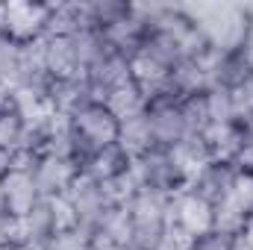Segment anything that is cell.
Instances as JSON below:
<instances>
[{
	"label": "cell",
	"instance_id": "6da1fadb",
	"mask_svg": "<svg viewBox=\"0 0 253 250\" xmlns=\"http://www.w3.org/2000/svg\"><path fill=\"white\" fill-rule=\"evenodd\" d=\"M215 50H239L253 39V3H186Z\"/></svg>",
	"mask_w": 253,
	"mask_h": 250
},
{
	"label": "cell",
	"instance_id": "7a4b0ae2",
	"mask_svg": "<svg viewBox=\"0 0 253 250\" xmlns=\"http://www.w3.org/2000/svg\"><path fill=\"white\" fill-rule=\"evenodd\" d=\"M132 177H135V186L174 197L183 188H189L191 168L177 156L174 147H153L144 156L132 159Z\"/></svg>",
	"mask_w": 253,
	"mask_h": 250
},
{
	"label": "cell",
	"instance_id": "3957f363",
	"mask_svg": "<svg viewBox=\"0 0 253 250\" xmlns=\"http://www.w3.org/2000/svg\"><path fill=\"white\" fill-rule=\"evenodd\" d=\"M71 132H74V144H77V162H83L91 150L103 147V144H115L118 141V126L121 118L103 103V100H88L83 109H77L71 118H65Z\"/></svg>",
	"mask_w": 253,
	"mask_h": 250
},
{
	"label": "cell",
	"instance_id": "277c9868",
	"mask_svg": "<svg viewBox=\"0 0 253 250\" xmlns=\"http://www.w3.org/2000/svg\"><path fill=\"white\" fill-rule=\"evenodd\" d=\"M65 203H68V209H71L74 227H80V230H85V233L97 230L100 221L106 218V212H109L112 206H118V203L109 197V188L100 186V183H94V180H85V177H80L77 186L65 194Z\"/></svg>",
	"mask_w": 253,
	"mask_h": 250
},
{
	"label": "cell",
	"instance_id": "5b68a950",
	"mask_svg": "<svg viewBox=\"0 0 253 250\" xmlns=\"http://www.w3.org/2000/svg\"><path fill=\"white\" fill-rule=\"evenodd\" d=\"M62 227H74L71 221V209L65 203V197H42L24 218H21V236L27 245H44L50 242Z\"/></svg>",
	"mask_w": 253,
	"mask_h": 250
},
{
	"label": "cell",
	"instance_id": "8992f818",
	"mask_svg": "<svg viewBox=\"0 0 253 250\" xmlns=\"http://www.w3.org/2000/svg\"><path fill=\"white\" fill-rule=\"evenodd\" d=\"M80 162L68 159V156H56V153H42L33 165V180L42 191V197H65L80 180Z\"/></svg>",
	"mask_w": 253,
	"mask_h": 250
},
{
	"label": "cell",
	"instance_id": "52a82bcc",
	"mask_svg": "<svg viewBox=\"0 0 253 250\" xmlns=\"http://www.w3.org/2000/svg\"><path fill=\"white\" fill-rule=\"evenodd\" d=\"M236 174H239V165H236V162L212 156L209 162H203V165L191 174L189 188L194 194H200L203 200H209L212 206H218V203H224V200L233 197Z\"/></svg>",
	"mask_w": 253,
	"mask_h": 250
},
{
	"label": "cell",
	"instance_id": "ba28073f",
	"mask_svg": "<svg viewBox=\"0 0 253 250\" xmlns=\"http://www.w3.org/2000/svg\"><path fill=\"white\" fill-rule=\"evenodd\" d=\"M212 224H215V206L203 200L200 194H194L191 188H183L180 194L171 197V227L183 239H191L209 230Z\"/></svg>",
	"mask_w": 253,
	"mask_h": 250
},
{
	"label": "cell",
	"instance_id": "9c48e42d",
	"mask_svg": "<svg viewBox=\"0 0 253 250\" xmlns=\"http://www.w3.org/2000/svg\"><path fill=\"white\" fill-rule=\"evenodd\" d=\"M85 80H88V88L94 94V100H106L115 88L126 85L129 80H135V71H132V59L118 53V50H109L97 65H91L88 71H83Z\"/></svg>",
	"mask_w": 253,
	"mask_h": 250
},
{
	"label": "cell",
	"instance_id": "30bf717a",
	"mask_svg": "<svg viewBox=\"0 0 253 250\" xmlns=\"http://www.w3.org/2000/svg\"><path fill=\"white\" fill-rule=\"evenodd\" d=\"M129 171H132V159L118 147V141L91 150V153L80 162V174H83L85 180L100 183V186H112V183H118V180L126 177Z\"/></svg>",
	"mask_w": 253,
	"mask_h": 250
},
{
	"label": "cell",
	"instance_id": "8fae6325",
	"mask_svg": "<svg viewBox=\"0 0 253 250\" xmlns=\"http://www.w3.org/2000/svg\"><path fill=\"white\" fill-rule=\"evenodd\" d=\"M42 200V191L33 180V171L27 168H15L3 183H0V209L9 218H24L36 203Z\"/></svg>",
	"mask_w": 253,
	"mask_h": 250
},
{
	"label": "cell",
	"instance_id": "7c38bea8",
	"mask_svg": "<svg viewBox=\"0 0 253 250\" xmlns=\"http://www.w3.org/2000/svg\"><path fill=\"white\" fill-rule=\"evenodd\" d=\"M88 100H94L85 74H74L65 80H53V91H50V112L59 118H71L77 109H83Z\"/></svg>",
	"mask_w": 253,
	"mask_h": 250
},
{
	"label": "cell",
	"instance_id": "4fadbf2b",
	"mask_svg": "<svg viewBox=\"0 0 253 250\" xmlns=\"http://www.w3.org/2000/svg\"><path fill=\"white\" fill-rule=\"evenodd\" d=\"M253 77V65L248 59V50L239 47V50H218L215 65H212V85H224L230 91L242 88L248 80Z\"/></svg>",
	"mask_w": 253,
	"mask_h": 250
},
{
	"label": "cell",
	"instance_id": "5bb4252c",
	"mask_svg": "<svg viewBox=\"0 0 253 250\" xmlns=\"http://www.w3.org/2000/svg\"><path fill=\"white\" fill-rule=\"evenodd\" d=\"M118 147L124 150L129 159H138V156H144L147 150L159 147L156 138H153V129H150V121H147L144 109L135 112V115L121 118V126H118Z\"/></svg>",
	"mask_w": 253,
	"mask_h": 250
},
{
	"label": "cell",
	"instance_id": "9a60e30c",
	"mask_svg": "<svg viewBox=\"0 0 253 250\" xmlns=\"http://www.w3.org/2000/svg\"><path fill=\"white\" fill-rule=\"evenodd\" d=\"M42 62H44V71L53 80H65V77L83 74L77 68V56H74V47H71V36H44L42 39Z\"/></svg>",
	"mask_w": 253,
	"mask_h": 250
},
{
	"label": "cell",
	"instance_id": "2e32d148",
	"mask_svg": "<svg viewBox=\"0 0 253 250\" xmlns=\"http://www.w3.org/2000/svg\"><path fill=\"white\" fill-rule=\"evenodd\" d=\"M88 27L85 15V0H71V3H47L44 15V36H74L77 30Z\"/></svg>",
	"mask_w": 253,
	"mask_h": 250
},
{
	"label": "cell",
	"instance_id": "e0dca14e",
	"mask_svg": "<svg viewBox=\"0 0 253 250\" xmlns=\"http://www.w3.org/2000/svg\"><path fill=\"white\" fill-rule=\"evenodd\" d=\"M71 47H74V56H77V68L80 71H88L91 65H97L112 47L106 42V36L97 30V27H83L71 36Z\"/></svg>",
	"mask_w": 253,
	"mask_h": 250
},
{
	"label": "cell",
	"instance_id": "ac0fdd59",
	"mask_svg": "<svg viewBox=\"0 0 253 250\" xmlns=\"http://www.w3.org/2000/svg\"><path fill=\"white\" fill-rule=\"evenodd\" d=\"M27 121H30V115L21 109L15 94L6 91V97L0 103V147L18 150L21 141H24V132H27Z\"/></svg>",
	"mask_w": 253,
	"mask_h": 250
},
{
	"label": "cell",
	"instance_id": "d6986e66",
	"mask_svg": "<svg viewBox=\"0 0 253 250\" xmlns=\"http://www.w3.org/2000/svg\"><path fill=\"white\" fill-rule=\"evenodd\" d=\"M129 12H132V0H85L88 27H97V30L115 27Z\"/></svg>",
	"mask_w": 253,
	"mask_h": 250
},
{
	"label": "cell",
	"instance_id": "ffe728a7",
	"mask_svg": "<svg viewBox=\"0 0 253 250\" xmlns=\"http://www.w3.org/2000/svg\"><path fill=\"white\" fill-rule=\"evenodd\" d=\"M103 103H106L118 118H126V115H135V112L144 109V103H147V91H144V85H141L138 80H129L126 85L115 88Z\"/></svg>",
	"mask_w": 253,
	"mask_h": 250
},
{
	"label": "cell",
	"instance_id": "44dd1931",
	"mask_svg": "<svg viewBox=\"0 0 253 250\" xmlns=\"http://www.w3.org/2000/svg\"><path fill=\"white\" fill-rule=\"evenodd\" d=\"M18 74H21V39H15L9 30L0 27V83L12 88Z\"/></svg>",
	"mask_w": 253,
	"mask_h": 250
},
{
	"label": "cell",
	"instance_id": "7402d4cb",
	"mask_svg": "<svg viewBox=\"0 0 253 250\" xmlns=\"http://www.w3.org/2000/svg\"><path fill=\"white\" fill-rule=\"evenodd\" d=\"M180 115L186 121L189 132H206L212 126L209 118V106H206V88L203 91H191L186 97H180Z\"/></svg>",
	"mask_w": 253,
	"mask_h": 250
},
{
	"label": "cell",
	"instance_id": "603a6c76",
	"mask_svg": "<svg viewBox=\"0 0 253 250\" xmlns=\"http://www.w3.org/2000/svg\"><path fill=\"white\" fill-rule=\"evenodd\" d=\"M206 106H209L212 126L236 121V94H233L230 88H224V85H209V88H206Z\"/></svg>",
	"mask_w": 253,
	"mask_h": 250
},
{
	"label": "cell",
	"instance_id": "cb8c5ba5",
	"mask_svg": "<svg viewBox=\"0 0 253 250\" xmlns=\"http://www.w3.org/2000/svg\"><path fill=\"white\" fill-rule=\"evenodd\" d=\"M212 227L221 230V233H227V236H239V233L251 230V221H248L245 209L230 197V200H224V203L215 206V224Z\"/></svg>",
	"mask_w": 253,
	"mask_h": 250
},
{
	"label": "cell",
	"instance_id": "d4e9b609",
	"mask_svg": "<svg viewBox=\"0 0 253 250\" xmlns=\"http://www.w3.org/2000/svg\"><path fill=\"white\" fill-rule=\"evenodd\" d=\"M85 239L88 233L80 227H62L50 242L39 245V250H85Z\"/></svg>",
	"mask_w": 253,
	"mask_h": 250
},
{
	"label": "cell",
	"instance_id": "484cf974",
	"mask_svg": "<svg viewBox=\"0 0 253 250\" xmlns=\"http://www.w3.org/2000/svg\"><path fill=\"white\" fill-rule=\"evenodd\" d=\"M186 250H233V236L209 227V230L191 236L189 242H186Z\"/></svg>",
	"mask_w": 253,
	"mask_h": 250
},
{
	"label": "cell",
	"instance_id": "4316f807",
	"mask_svg": "<svg viewBox=\"0 0 253 250\" xmlns=\"http://www.w3.org/2000/svg\"><path fill=\"white\" fill-rule=\"evenodd\" d=\"M233 200L245 209V215H248V221H251V209H253V171L251 168H242V165H239L236 186H233Z\"/></svg>",
	"mask_w": 253,
	"mask_h": 250
},
{
	"label": "cell",
	"instance_id": "83f0119b",
	"mask_svg": "<svg viewBox=\"0 0 253 250\" xmlns=\"http://www.w3.org/2000/svg\"><path fill=\"white\" fill-rule=\"evenodd\" d=\"M236 94V118H245V121H253V77L233 91Z\"/></svg>",
	"mask_w": 253,
	"mask_h": 250
},
{
	"label": "cell",
	"instance_id": "f1b7e54d",
	"mask_svg": "<svg viewBox=\"0 0 253 250\" xmlns=\"http://www.w3.org/2000/svg\"><path fill=\"white\" fill-rule=\"evenodd\" d=\"M85 250H126L115 236L103 233V230H91L88 239H85Z\"/></svg>",
	"mask_w": 253,
	"mask_h": 250
},
{
	"label": "cell",
	"instance_id": "f546056e",
	"mask_svg": "<svg viewBox=\"0 0 253 250\" xmlns=\"http://www.w3.org/2000/svg\"><path fill=\"white\" fill-rule=\"evenodd\" d=\"M15 171V150L12 147H0V183Z\"/></svg>",
	"mask_w": 253,
	"mask_h": 250
},
{
	"label": "cell",
	"instance_id": "4dcf8cb0",
	"mask_svg": "<svg viewBox=\"0 0 253 250\" xmlns=\"http://www.w3.org/2000/svg\"><path fill=\"white\" fill-rule=\"evenodd\" d=\"M239 165H242V168H251V171H253V138H251V144H248V150L242 153Z\"/></svg>",
	"mask_w": 253,
	"mask_h": 250
},
{
	"label": "cell",
	"instance_id": "1f68e13d",
	"mask_svg": "<svg viewBox=\"0 0 253 250\" xmlns=\"http://www.w3.org/2000/svg\"><path fill=\"white\" fill-rule=\"evenodd\" d=\"M6 91H9V88H6V85L0 83V103H3V97H6Z\"/></svg>",
	"mask_w": 253,
	"mask_h": 250
}]
</instances>
